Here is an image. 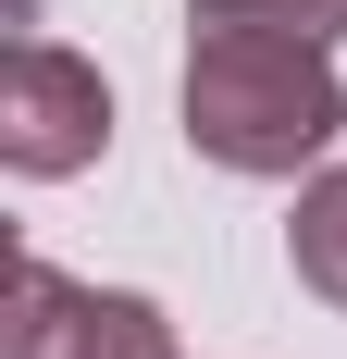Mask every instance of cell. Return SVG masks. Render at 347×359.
Segmentation results:
<instances>
[{
  "mask_svg": "<svg viewBox=\"0 0 347 359\" xmlns=\"http://www.w3.org/2000/svg\"><path fill=\"white\" fill-rule=\"evenodd\" d=\"M347 137V87L322 37H248V25H199L186 50V149L211 174L285 186L322 174V149Z\"/></svg>",
  "mask_w": 347,
  "mask_h": 359,
  "instance_id": "6da1fadb",
  "label": "cell"
},
{
  "mask_svg": "<svg viewBox=\"0 0 347 359\" xmlns=\"http://www.w3.org/2000/svg\"><path fill=\"white\" fill-rule=\"evenodd\" d=\"M112 149V87H100V62H74L63 37H13L0 50V174L13 186H63V174H87Z\"/></svg>",
  "mask_w": 347,
  "mask_h": 359,
  "instance_id": "7a4b0ae2",
  "label": "cell"
},
{
  "mask_svg": "<svg viewBox=\"0 0 347 359\" xmlns=\"http://www.w3.org/2000/svg\"><path fill=\"white\" fill-rule=\"evenodd\" d=\"M0 359H174V323L137 285H74L50 260H13L0 273Z\"/></svg>",
  "mask_w": 347,
  "mask_h": 359,
  "instance_id": "3957f363",
  "label": "cell"
},
{
  "mask_svg": "<svg viewBox=\"0 0 347 359\" xmlns=\"http://www.w3.org/2000/svg\"><path fill=\"white\" fill-rule=\"evenodd\" d=\"M285 273H298L322 310H347V161H322V174L298 186V211H285Z\"/></svg>",
  "mask_w": 347,
  "mask_h": 359,
  "instance_id": "277c9868",
  "label": "cell"
},
{
  "mask_svg": "<svg viewBox=\"0 0 347 359\" xmlns=\"http://www.w3.org/2000/svg\"><path fill=\"white\" fill-rule=\"evenodd\" d=\"M199 25H248V37H322L335 50V25H347V0H186Z\"/></svg>",
  "mask_w": 347,
  "mask_h": 359,
  "instance_id": "5b68a950",
  "label": "cell"
}]
</instances>
